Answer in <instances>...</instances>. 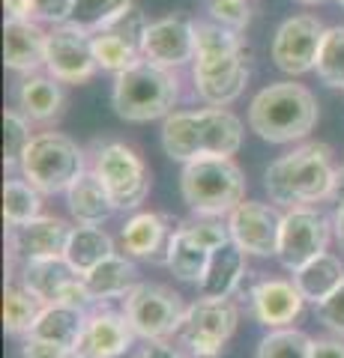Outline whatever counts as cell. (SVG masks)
<instances>
[{"label":"cell","instance_id":"31","mask_svg":"<svg viewBox=\"0 0 344 358\" xmlns=\"http://www.w3.org/2000/svg\"><path fill=\"white\" fill-rule=\"evenodd\" d=\"M39 188H33L27 179H6L4 185V218L9 227L27 224L33 218H39L42 200H39Z\"/></svg>","mask_w":344,"mask_h":358},{"label":"cell","instance_id":"39","mask_svg":"<svg viewBox=\"0 0 344 358\" xmlns=\"http://www.w3.org/2000/svg\"><path fill=\"white\" fill-rule=\"evenodd\" d=\"M317 317H320V322H324L329 331L344 334V284L332 296H326L324 301H320V305H317Z\"/></svg>","mask_w":344,"mask_h":358},{"label":"cell","instance_id":"29","mask_svg":"<svg viewBox=\"0 0 344 358\" xmlns=\"http://www.w3.org/2000/svg\"><path fill=\"white\" fill-rule=\"evenodd\" d=\"M66 263H69L78 275H87L99 263H105L108 257H114V242L105 230L99 227H72V236L66 242Z\"/></svg>","mask_w":344,"mask_h":358},{"label":"cell","instance_id":"3","mask_svg":"<svg viewBox=\"0 0 344 358\" xmlns=\"http://www.w3.org/2000/svg\"><path fill=\"white\" fill-rule=\"evenodd\" d=\"M317 126V99L303 84H270L249 105V129L261 141L294 143Z\"/></svg>","mask_w":344,"mask_h":358},{"label":"cell","instance_id":"20","mask_svg":"<svg viewBox=\"0 0 344 358\" xmlns=\"http://www.w3.org/2000/svg\"><path fill=\"white\" fill-rule=\"evenodd\" d=\"M138 334L129 326L126 313L120 317V313L111 310H99L93 317H87V331L78 352L87 358H120Z\"/></svg>","mask_w":344,"mask_h":358},{"label":"cell","instance_id":"44","mask_svg":"<svg viewBox=\"0 0 344 358\" xmlns=\"http://www.w3.org/2000/svg\"><path fill=\"white\" fill-rule=\"evenodd\" d=\"M138 358H183L177 350H171L168 343H162V341H147V346L138 352Z\"/></svg>","mask_w":344,"mask_h":358},{"label":"cell","instance_id":"26","mask_svg":"<svg viewBox=\"0 0 344 358\" xmlns=\"http://www.w3.org/2000/svg\"><path fill=\"white\" fill-rule=\"evenodd\" d=\"M294 284H296L299 293H303L305 301L320 305L326 296H332L344 284V263L336 254H320L317 260L305 263L303 268H296Z\"/></svg>","mask_w":344,"mask_h":358},{"label":"cell","instance_id":"22","mask_svg":"<svg viewBox=\"0 0 344 358\" xmlns=\"http://www.w3.org/2000/svg\"><path fill=\"white\" fill-rule=\"evenodd\" d=\"M66 206H69V215L84 224V227H96V224L108 221L114 215V197L105 188V182L99 179L93 171H84L66 192Z\"/></svg>","mask_w":344,"mask_h":358},{"label":"cell","instance_id":"11","mask_svg":"<svg viewBox=\"0 0 344 358\" xmlns=\"http://www.w3.org/2000/svg\"><path fill=\"white\" fill-rule=\"evenodd\" d=\"M329 242V221L317 209L294 206L282 215V236H279V260L284 268H303L305 263L326 254Z\"/></svg>","mask_w":344,"mask_h":358},{"label":"cell","instance_id":"12","mask_svg":"<svg viewBox=\"0 0 344 358\" xmlns=\"http://www.w3.org/2000/svg\"><path fill=\"white\" fill-rule=\"evenodd\" d=\"M195 63V90L209 108H228L237 102L249 81V51L246 45L219 57H198Z\"/></svg>","mask_w":344,"mask_h":358},{"label":"cell","instance_id":"14","mask_svg":"<svg viewBox=\"0 0 344 358\" xmlns=\"http://www.w3.org/2000/svg\"><path fill=\"white\" fill-rule=\"evenodd\" d=\"M326 30L315 15H294L275 30L273 63L284 75H305L317 66V54Z\"/></svg>","mask_w":344,"mask_h":358},{"label":"cell","instance_id":"7","mask_svg":"<svg viewBox=\"0 0 344 358\" xmlns=\"http://www.w3.org/2000/svg\"><path fill=\"white\" fill-rule=\"evenodd\" d=\"M93 173L105 182L117 209H138L150 192V173L141 155L120 141L99 143L93 152Z\"/></svg>","mask_w":344,"mask_h":358},{"label":"cell","instance_id":"36","mask_svg":"<svg viewBox=\"0 0 344 358\" xmlns=\"http://www.w3.org/2000/svg\"><path fill=\"white\" fill-rule=\"evenodd\" d=\"M30 126L27 117L18 114V110H6L4 114V164L15 167L25 159V152L30 147Z\"/></svg>","mask_w":344,"mask_h":358},{"label":"cell","instance_id":"37","mask_svg":"<svg viewBox=\"0 0 344 358\" xmlns=\"http://www.w3.org/2000/svg\"><path fill=\"white\" fill-rule=\"evenodd\" d=\"M147 27H150V21L144 18V13L138 6H129L126 13H120L111 24L105 27V33H111V36H117L120 42H126L129 48H135L141 54L144 48V36H147Z\"/></svg>","mask_w":344,"mask_h":358},{"label":"cell","instance_id":"38","mask_svg":"<svg viewBox=\"0 0 344 358\" xmlns=\"http://www.w3.org/2000/svg\"><path fill=\"white\" fill-rule=\"evenodd\" d=\"M209 9V18L219 21V24H225L231 30H246L249 21H252V6L249 0H209L207 3Z\"/></svg>","mask_w":344,"mask_h":358},{"label":"cell","instance_id":"25","mask_svg":"<svg viewBox=\"0 0 344 358\" xmlns=\"http://www.w3.org/2000/svg\"><path fill=\"white\" fill-rule=\"evenodd\" d=\"M15 102L27 120L48 122L63 108V87L51 75H27L15 90Z\"/></svg>","mask_w":344,"mask_h":358},{"label":"cell","instance_id":"15","mask_svg":"<svg viewBox=\"0 0 344 358\" xmlns=\"http://www.w3.org/2000/svg\"><path fill=\"white\" fill-rule=\"evenodd\" d=\"M231 239L252 257H273L279 254L282 236V215L273 206L258 200H242L228 218Z\"/></svg>","mask_w":344,"mask_h":358},{"label":"cell","instance_id":"42","mask_svg":"<svg viewBox=\"0 0 344 358\" xmlns=\"http://www.w3.org/2000/svg\"><path fill=\"white\" fill-rule=\"evenodd\" d=\"M75 352L66 350V346H57L51 341H39V338H25L21 343V358H72Z\"/></svg>","mask_w":344,"mask_h":358},{"label":"cell","instance_id":"18","mask_svg":"<svg viewBox=\"0 0 344 358\" xmlns=\"http://www.w3.org/2000/svg\"><path fill=\"white\" fill-rule=\"evenodd\" d=\"M303 305H305V299L294 281L263 278V281L252 289V310L261 326H266V329H287L299 313H303Z\"/></svg>","mask_w":344,"mask_h":358},{"label":"cell","instance_id":"28","mask_svg":"<svg viewBox=\"0 0 344 358\" xmlns=\"http://www.w3.org/2000/svg\"><path fill=\"white\" fill-rule=\"evenodd\" d=\"M87 289L93 293V299H114V296H129L138 287V268L126 257H108L105 263H99L96 268L84 275Z\"/></svg>","mask_w":344,"mask_h":358},{"label":"cell","instance_id":"34","mask_svg":"<svg viewBox=\"0 0 344 358\" xmlns=\"http://www.w3.org/2000/svg\"><path fill=\"white\" fill-rule=\"evenodd\" d=\"M315 72L326 87H341L344 90V24L326 30Z\"/></svg>","mask_w":344,"mask_h":358},{"label":"cell","instance_id":"49","mask_svg":"<svg viewBox=\"0 0 344 358\" xmlns=\"http://www.w3.org/2000/svg\"><path fill=\"white\" fill-rule=\"evenodd\" d=\"M338 6H341V9H344V0H338Z\"/></svg>","mask_w":344,"mask_h":358},{"label":"cell","instance_id":"6","mask_svg":"<svg viewBox=\"0 0 344 358\" xmlns=\"http://www.w3.org/2000/svg\"><path fill=\"white\" fill-rule=\"evenodd\" d=\"M21 173L42 194L69 192V185L84 173V152L72 138L57 131L36 134L21 159Z\"/></svg>","mask_w":344,"mask_h":358},{"label":"cell","instance_id":"47","mask_svg":"<svg viewBox=\"0 0 344 358\" xmlns=\"http://www.w3.org/2000/svg\"><path fill=\"white\" fill-rule=\"evenodd\" d=\"M296 3H305V6H317V3H324V0H296Z\"/></svg>","mask_w":344,"mask_h":358},{"label":"cell","instance_id":"23","mask_svg":"<svg viewBox=\"0 0 344 358\" xmlns=\"http://www.w3.org/2000/svg\"><path fill=\"white\" fill-rule=\"evenodd\" d=\"M171 239H174V230L168 218L159 215V212H138L120 230L123 251L132 257H159L162 251L168 254Z\"/></svg>","mask_w":344,"mask_h":358},{"label":"cell","instance_id":"27","mask_svg":"<svg viewBox=\"0 0 344 358\" xmlns=\"http://www.w3.org/2000/svg\"><path fill=\"white\" fill-rule=\"evenodd\" d=\"M209 254L201 242H198L192 233L186 227H180L174 233V239L168 245V254H165V263H168L171 275L177 281H186V284H201L204 281V272H207V263H209Z\"/></svg>","mask_w":344,"mask_h":358},{"label":"cell","instance_id":"4","mask_svg":"<svg viewBox=\"0 0 344 358\" xmlns=\"http://www.w3.org/2000/svg\"><path fill=\"white\" fill-rule=\"evenodd\" d=\"M177 78L153 66L147 60L135 63L132 69L120 72L114 78V90H111V105H114L117 117L126 122H150L174 114L177 105Z\"/></svg>","mask_w":344,"mask_h":358},{"label":"cell","instance_id":"41","mask_svg":"<svg viewBox=\"0 0 344 358\" xmlns=\"http://www.w3.org/2000/svg\"><path fill=\"white\" fill-rule=\"evenodd\" d=\"M75 0H33V15L48 24H69Z\"/></svg>","mask_w":344,"mask_h":358},{"label":"cell","instance_id":"8","mask_svg":"<svg viewBox=\"0 0 344 358\" xmlns=\"http://www.w3.org/2000/svg\"><path fill=\"white\" fill-rule=\"evenodd\" d=\"M123 313L138 338L162 341L168 334L180 331L186 308H183V299L174 289L162 284H138L123 299Z\"/></svg>","mask_w":344,"mask_h":358},{"label":"cell","instance_id":"19","mask_svg":"<svg viewBox=\"0 0 344 358\" xmlns=\"http://www.w3.org/2000/svg\"><path fill=\"white\" fill-rule=\"evenodd\" d=\"M48 33L39 24L25 18H6L4 24V60L13 72L33 75L39 66H46Z\"/></svg>","mask_w":344,"mask_h":358},{"label":"cell","instance_id":"10","mask_svg":"<svg viewBox=\"0 0 344 358\" xmlns=\"http://www.w3.org/2000/svg\"><path fill=\"white\" fill-rule=\"evenodd\" d=\"M21 284H25L33 296H39L46 305H72L87 310L93 305V293L84 284V275L66 263V257H54V260H33L21 268Z\"/></svg>","mask_w":344,"mask_h":358},{"label":"cell","instance_id":"17","mask_svg":"<svg viewBox=\"0 0 344 358\" xmlns=\"http://www.w3.org/2000/svg\"><path fill=\"white\" fill-rule=\"evenodd\" d=\"M72 236V227L63 218L39 215L27 224L9 227V248L25 263L33 260H54L66 254V242Z\"/></svg>","mask_w":344,"mask_h":358},{"label":"cell","instance_id":"45","mask_svg":"<svg viewBox=\"0 0 344 358\" xmlns=\"http://www.w3.org/2000/svg\"><path fill=\"white\" fill-rule=\"evenodd\" d=\"M9 18H25L30 21L33 18V0H4Z\"/></svg>","mask_w":344,"mask_h":358},{"label":"cell","instance_id":"16","mask_svg":"<svg viewBox=\"0 0 344 358\" xmlns=\"http://www.w3.org/2000/svg\"><path fill=\"white\" fill-rule=\"evenodd\" d=\"M141 57L162 69H177L195 60V24L186 15H165L153 21L144 36Z\"/></svg>","mask_w":344,"mask_h":358},{"label":"cell","instance_id":"35","mask_svg":"<svg viewBox=\"0 0 344 358\" xmlns=\"http://www.w3.org/2000/svg\"><path fill=\"white\" fill-rule=\"evenodd\" d=\"M93 51H96L99 69L114 72V75L126 72V69H132L135 63L144 60L135 48H129L126 42H120L117 36H111V33H105V30H99L96 36H93Z\"/></svg>","mask_w":344,"mask_h":358},{"label":"cell","instance_id":"13","mask_svg":"<svg viewBox=\"0 0 344 358\" xmlns=\"http://www.w3.org/2000/svg\"><path fill=\"white\" fill-rule=\"evenodd\" d=\"M46 69L60 84H84L96 75V51L93 36L75 24H57L48 33Z\"/></svg>","mask_w":344,"mask_h":358},{"label":"cell","instance_id":"2","mask_svg":"<svg viewBox=\"0 0 344 358\" xmlns=\"http://www.w3.org/2000/svg\"><path fill=\"white\" fill-rule=\"evenodd\" d=\"M336 176L338 167L326 143H303L266 167L263 185L273 203L294 209L299 203L329 200Z\"/></svg>","mask_w":344,"mask_h":358},{"label":"cell","instance_id":"5","mask_svg":"<svg viewBox=\"0 0 344 358\" xmlns=\"http://www.w3.org/2000/svg\"><path fill=\"white\" fill-rule=\"evenodd\" d=\"M180 192L188 209H195L198 215L207 218L231 215L242 203L246 179H242V171L231 159L207 155V159H195L183 164Z\"/></svg>","mask_w":344,"mask_h":358},{"label":"cell","instance_id":"24","mask_svg":"<svg viewBox=\"0 0 344 358\" xmlns=\"http://www.w3.org/2000/svg\"><path fill=\"white\" fill-rule=\"evenodd\" d=\"M87 331V313L81 308L72 305H46V310L39 313L36 326L30 329V338L39 341H51L57 346H66V350L78 352L81 341ZM27 338V334H25Z\"/></svg>","mask_w":344,"mask_h":358},{"label":"cell","instance_id":"32","mask_svg":"<svg viewBox=\"0 0 344 358\" xmlns=\"http://www.w3.org/2000/svg\"><path fill=\"white\" fill-rule=\"evenodd\" d=\"M315 341L299 329H270V334L258 343L254 358H312Z\"/></svg>","mask_w":344,"mask_h":358},{"label":"cell","instance_id":"40","mask_svg":"<svg viewBox=\"0 0 344 358\" xmlns=\"http://www.w3.org/2000/svg\"><path fill=\"white\" fill-rule=\"evenodd\" d=\"M183 227L192 233V236L201 242L207 251H216L219 245H225L231 239V230L221 227L219 221H192V224H183Z\"/></svg>","mask_w":344,"mask_h":358},{"label":"cell","instance_id":"46","mask_svg":"<svg viewBox=\"0 0 344 358\" xmlns=\"http://www.w3.org/2000/svg\"><path fill=\"white\" fill-rule=\"evenodd\" d=\"M332 233H336V242L338 248L344 251V200L336 206V215H332Z\"/></svg>","mask_w":344,"mask_h":358},{"label":"cell","instance_id":"48","mask_svg":"<svg viewBox=\"0 0 344 358\" xmlns=\"http://www.w3.org/2000/svg\"><path fill=\"white\" fill-rule=\"evenodd\" d=\"M72 358H87V355H81V352H75V355H72Z\"/></svg>","mask_w":344,"mask_h":358},{"label":"cell","instance_id":"43","mask_svg":"<svg viewBox=\"0 0 344 358\" xmlns=\"http://www.w3.org/2000/svg\"><path fill=\"white\" fill-rule=\"evenodd\" d=\"M312 358H344V341H338V338H320V341H315Z\"/></svg>","mask_w":344,"mask_h":358},{"label":"cell","instance_id":"33","mask_svg":"<svg viewBox=\"0 0 344 358\" xmlns=\"http://www.w3.org/2000/svg\"><path fill=\"white\" fill-rule=\"evenodd\" d=\"M129 6H135V0H75L69 24L81 30H105L120 13H126Z\"/></svg>","mask_w":344,"mask_h":358},{"label":"cell","instance_id":"30","mask_svg":"<svg viewBox=\"0 0 344 358\" xmlns=\"http://www.w3.org/2000/svg\"><path fill=\"white\" fill-rule=\"evenodd\" d=\"M46 310V301L33 296L25 284H6L4 289V329L9 334H30L39 313Z\"/></svg>","mask_w":344,"mask_h":358},{"label":"cell","instance_id":"9","mask_svg":"<svg viewBox=\"0 0 344 358\" xmlns=\"http://www.w3.org/2000/svg\"><path fill=\"white\" fill-rule=\"evenodd\" d=\"M240 310L231 299H198L186 308L180 338L198 358H219L231 334L237 331Z\"/></svg>","mask_w":344,"mask_h":358},{"label":"cell","instance_id":"1","mask_svg":"<svg viewBox=\"0 0 344 358\" xmlns=\"http://www.w3.org/2000/svg\"><path fill=\"white\" fill-rule=\"evenodd\" d=\"M242 143V122L225 108L174 110L162 122V150L174 162H195L207 155L231 159Z\"/></svg>","mask_w":344,"mask_h":358},{"label":"cell","instance_id":"21","mask_svg":"<svg viewBox=\"0 0 344 358\" xmlns=\"http://www.w3.org/2000/svg\"><path fill=\"white\" fill-rule=\"evenodd\" d=\"M246 251L240 248L234 239H228L225 245L209 254L204 281L198 284L201 287V299H231L237 293V287L246 275Z\"/></svg>","mask_w":344,"mask_h":358}]
</instances>
